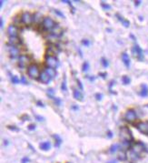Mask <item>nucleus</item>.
<instances>
[{"instance_id":"1","label":"nucleus","mask_w":148,"mask_h":163,"mask_svg":"<svg viewBox=\"0 0 148 163\" xmlns=\"http://www.w3.org/2000/svg\"><path fill=\"white\" fill-rule=\"evenodd\" d=\"M119 134H120V138L123 139V142L131 143V141L133 140L132 132L127 127H121L120 130H119Z\"/></svg>"},{"instance_id":"2","label":"nucleus","mask_w":148,"mask_h":163,"mask_svg":"<svg viewBox=\"0 0 148 163\" xmlns=\"http://www.w3.org/2000/svg\"><path fill=\"white\" fill-rule=\"evenodd\" d=\"M146 145L144 143H142V142H136V143H135L132 146L131 151L139 157L143 152L146 151Z\"/></svg>"},{"instance_id":"3","label":"nucleus","mask_w":148,"mask_h":163,"mask_svg":"<svg viewBox=\"0 0 148 163\" xmlns=\"http://www.w3.org/2000/svg\"><path fill=\"white\" fill-rule=\"evenodd\" d=\"M27 73L28 76L32 79H37L40 76V72H39V68L36 65L32 64L28 67L27 68Z\"/></svg>"},{"instance_id":"4","label":"nucleus","mask_w":148,"mask_h":163,"mask_svg":"<svg viewBox=\"0 0 148 163\" xmlns=\"http://www.w3.org/2000/svg\"><path fill=\"white\" fill-rule=\"evenodd\" d=\"M132 53L134 55V56H135V57H136L138 60H140V61H143L144 58H145V56H144V52H143L142 49H141L136 43H135V45H134V47H133V49H132Z\"/></svg>"},{"instance_id":"5","label":"nucleus","mask_w":148,"mask_h":163,"mask_svg":"<svg viewBox=\"0 0 148 163\" xmlns=\"http://www.w3.org/2000/svg\"><path fill=\"white\" fill-rule=\"evenodd\" d=\"M46 63H47V65L49 68H55L58 66V60L54 56H47V57H46Z\"/></svg>"},{"instance_id":"6","label":"nucleus","mask_w":148,"mask_h":163,"mask_svg":"<svg viewBox=\"0 0 148 163\" xmlns=\"http://www.w3.org/2000/svg\"><path fill=\"white\" fill-rule=\"evenodd\" d=\"M137 118V114L134 109H129L126 111L125 115H124V119L127 122H134Z\"/></svg>"},{"instance_id":"7","label":"nucleus","mask_w":148,"mask_h":163,"mask_svg":"<svg viewBox=\"0 0 148 163\" xmlns=\"http://www.w3.org/2000/svg\"><path fill=\"white\" fill-rule=\"evenodd\" d=\"M56 26L55 21L50 17H45L43 19V27L47 30H52L54 27Z\"/></svg>"},{"instance_id":"8","label":"nucleus","mask_w":148,"mask_h":163,"mask_svg":"<svg viewBox=\"0 0 148 163\" xmlns=\"http://www.w3.org/2000/svg\"><path fill=\"white\" fill-rule=\"evenodd\" d=\"M136 129L143 134L148 136V121H141L136 124Z\"/></svg>"},{"instance_id":"9","label":"nucleus","mask_w":148,"mask_h":163,"mask_svg":"<svg viewBox=\"0 0 148 163\" xmlns=\"http://www.w3.org/2000/svg\"><path fill=\"white\" fill-rule=\"evenodd\" d=\"M34 17L31 16V14L29 12H24L22 14V17H21V21L25 24V25H30L32 22H33V19Z\"/></svg>"},{"instance_id":"10","label":"nucleus","mask_w":148,"mask_h":163,"mask_svg":"<svg viewBox=\"0 0 148 163\" xmlns=\"http://www.w3.org/2000/svg\"><path fill=\"white\" fill-rule=\"evenodd\" d=\"M17 33H18V28L15 25H10L9 27H7V34H8L9 37H17Z\"/></svg>"},{"instance_id":"11","label":"nucleus","mask_w":148,"mask_h":163,"mask_svg":"<svg viewBox=\"0 0 148 163\" xmlns=\"http://www.w3.org/2000/svg\"><path fill=\"white\" fill-rule=\"evenodd\" d=\"M39 80H40V81L42 82V83H45V84H48L50 81H51V80H52V78L50 77L49 75L46 72V71H43V72H41L40 73V76H39Z\"/></svg>"},{"instance_id":"12","label":"nucleus","mask_w":148,"mask_h":163,"mask_svg":"<svg viewBox=\"0 0 148 163\" xmlns=\"http://www.w3.org/2000/svg\"><path fill=\"white\" fill-rule=\"evenodd\" d=\"M8 51H9V54L10 56L12 58H16L19 56V49L17 48V47H14V46H9L8 47Z\"/></svg>"},{"instance_id":"13","label":"nucleus","mask_w":148,"mask_h":163,"mask_svg":"<svg viewBox=\"0 0 148 163\" xmlns=\"http://www.w3.org/2000/svg\"><path fill=\"white\" fill-rule=\"evenodd\" d=\"M18 60H19V62H18V66H19L20 68H24L25 66L27 65V63H28V61H29V58H28V56H25V55H22V56H19Z\"/></svg>"},{"instance_id":"14","label":"nucleus","mask_w":148,"mask_h":163,"mask_svg":"<svg viewBox=\"0 0 148 163\" xmlns=\"http://www.w3.org/2000/svg\"><path fill=\"white\" fill-rule=\"evenodd\" d=\"M51 34H52L54 37H58L62 36V34H63V30H62V28L59 27L58 25H56L55 27L51 30Z\"/></svg>"},{"instance_id":"15","label":"nucleus","mask_w":148,"mask_h":163,"mask_svg":"<svg viewBox=\"0 0 148 163\" xmlns=\"http://www.w3.org/2000/svg\"><path fill=\"white\" fill-rule=\"evenodd\" d=\"M8 43H9L10 46L16 47V46L21 44V40H20L17 37H9V39H8Z\"/></svg>"},{"instance_id":"16","label":"nucleus","mask_w":148,"mask_h":163,"mask_svg":"<svg viewBox=\"0 0 148 163\" xmlns=\"http://www.w3.org/2000/svg\"><path fill=\"white\" fill-rule=\"evenodd\" d=\"M59 49L56 48L55 46H50L49 48L47 49V56H53V55H56L57 53H59Z\"/></svg>"},{"instance_id":"17","label":"nucleus","mask_w":148,"mask_h":163,"mask_svg":"<svg viewBox=\"0 0 148 163\" xmlns=\"http://www.w3.org/2000/svg\"><path fill=\"white\" fill-rule=\"evenodd\" d=\"M73 96L76 100H79V101H82L83 99H84V96L82 94V92L79 90V89H75L74 88V91H73Z\"/></svg>"},{"instance_id":"18","label":"nucleus","mask_w":148,"mask_h":163,"mask_svg":"<svg viewBox=\"0 0 148 163\" xmlns=\"http://www.w3.org/2000/svg\"><path fill=\"white\" fill-rule=\"evenodd\" d=\"M116 18L122 23V25H123V27H129V26H130V22L128 21V20H126V19H124L122 16H120L119 14H116Z\"/></svg>"},{"instance_id":"19","label":"nucleus","mask_w":148,"mask_h":163,"mask_svg":"<svg viewBox=\"0 0 148 163\" xmlns=\"http://www.w3.org/2000/svg\"><path fill=\"white\" fill-rule=\"evenodd\" d=\"M122 60H123L124 66L129 68V67H130V57H129V56H128L127 53L124 52V53L122 54Z\"/></svg>"},{"instance_id":"20","label":"nucleus","mask_w":148,"mask_h":163,"mask_svg":"<svg viewBox=\"0 0 148 163\" xmlns=\"http://www.w3.org/2000/svg\"><path fill=\"white\" fill-rule=\"evenodd\" d=\"M45 71H46V72L49 75L52 79H53V78H55V77L56 76V72H55V68H52L47 67V68H45Z\"/></svg>"},{"instance_id":"21","label":"nucleus","mask_w":148,"mask_h":163,"mask_svg":"<svg viewBox=\"0 0 148 163\" xmlns=\"http://www.w3.org/2000/svg\"><path fill=\"white\" fill-rule=\"evenodd\" d=\"M140 96L141 97H147L148 96V87L146 85H142L141 91H140Z\"/></svg>"},{"instance_id":"22","label":"nucleus","mask_w":148,"mask_h":163,"mask_svg":"<svg viewBox=\"0 0 148 163\" xmlns=\"http://www.w3.org/2000/svg\"><path fill=\"white\" fill-rule=\"evenodd\" d=\"M120 148H121V145H120V144H118V143L113 144V145L111 146V148H110V152H111V153H115V152H116L118 149H120Z\"/></svg>"},{"instance_id":"23","label":"nucleus","mask_w":148,"mask_h":163,"mask_svg":"<svg viewBox=\"0 0 148 163\" xmlns=\"http://www.w3.org/2000/svg\"><path fill=\"white\" fill-rule=\"evenodd\" d=\"M50 147H51V145H50V142H48V141H45V142H42L40 144V149H43V150H48Z\"/></svg>"},{"instance_id":"24","label":"nucleus","mask_w":148,"mask_h":163,"mask_svg":"<svg viewBox=\"0 0 148 163\" xmlns=\"http://www.w3.org/2000/svg\"><path fill=\"white\" fill-rule=\"evenodd\" d=\"M34 21L36 22V23H39L40 21H42V15L40 13H36L35 16H34Z\"/></svg>"},{"instance_id":"25","label":"nucleus","mask_w":148,"mask_h":163,"mask_svg":"<svg viewBox=\"0 0 148 163\" xmlns=\"http://www.w3.org/2000/svg\"><path fill=\"white\" fill-rule=\"evenodd\" d=\"M54 138L55 139V147H59L60 145H61V143H62V139H61V138L58 136V135H54Z\"/></svg>"},{"instance_id":"26","label":"nucleus","mask_w":148,"mask_h":163,"mask_svg":"<svg viewBox=\"0 0 148 163\" xmlns=\"http://www.w3.org/2000/svg\"><path fill=\"white\" fill-rule=\"evenodd\" d=\"M100 5H101L102 8L104 9V10H109V9H111V6L108 5V4H106V3L104 2V1H101V2H100Z\"/></svg>"},{"instance_id":"27","label":"nucleus","mask_w":148,"mask_h":163,"mask_svg":"<svg viewBox=\"0 0 148 163\" xmlns=\"http://www.w3.org/2000/svg\"><path fill=\"white\" fill-rule=\"evenodd\" d=\"M88 69H89V63L85 61L83 64V66H82V71L83 72H86V71H88Z\"/></svg>"},{"instance_id":"28","label":"nucleus","mask_w":148,"mask_h":163,"mask_svg":"<svg viewBox=\"0 0 148 163\" xmlns=\"http://www.w3.org/2000/svg\"><path fill=\"white\" fill-rule=\"evenodd\" d=\"M122 81H123V83L124 85H128V84H130L131 80H130L129 77H127V76H123V78H122Z\"/></svg>"},{"instance_id":"29","label":"nucleus","mask_w":148,"mask_h":163,"mask_svg":"<svg viewBox=\"0 0 148 163\" xmlns=\"http://www.w3.org/2000/svg\"><path fill=\"white\" fill-rule=\"evenodd\" d=\"M11 80L13 82V84H18L21 82V80H19L17 76H11Z\"/></svg>"},{"instance_id":"30","label":"nucleus","mask_w":148,"mask_h":163,"mask_svg":"<svg viewBox=\"0 0 148 163\" xmlns=\"http://www.w3.org/2000/svg\"><path fill=\"white\" fill-rule=\"evenodd\" d=\"M118 159H119L120 161H125V160H126V154H125L123 151L120 152L119 155H118Z\"/></svg>"},{"instance_id":"31","label":"nucleus","mask_w":148,"mask_h":163,"mask_svg":"<svg viewBox=\"0 0 148 163\" xmlns=\"http://www.w3.org/2000/svg\"><path fill=\"white\" fill-rule=\"evenodd\" d=\"M61 89L63 91H66L67 90V87H66V80L65 79L63 82H62V86H61Z\"/></svg>"},{"instance_id":"32","label":"nucleus","mask_w":148,"mask_h":163,"mask_svg":"<svg viewBox=\"0 0 148 163\" xmlns=\"http://www.w3.org/2000/svg\"><path fill=\"white\" fill-rule=\"evenodd\" d=\"M51 98H52V99L55 101V103L56 104V106H60V105H61V100H60L58 98H55V97H53V96H52Z\"/></svg>"},{"instance_id":"33","label":"nucleus","mask_w":148,"mask_h":163,"mask_svg":"<svg viewBox=\"0 0 148 163\" xmlns=\"http://www.w3.org/2000/svg\"><path fill=\"white\" fill-rule=\"evenodd\" d=\"M101 61H102V65L104 66V68H107V67H108L109 63H108V61H107L105 58H104V57H103V58L101 59Z\"/></svg>"},{"instance_id":"34","label":"nucleus","mask_w":148,"mask_h":163,"mask_svg":"<svg viewBox=\"0 0 148 163\" xmlns=\"http://www.w3.org/2000/svg\"><path fill=\"white\" fill-rule=\"evenodd\" d=\"M55 13L57 16H59V17H61L65 18V15H64L61 11H59V10H55Z\"/></svg>"},{"instance_id":"35","label":"nucleus","mask_w":148,"mask_h":163,"mask_svg":"<svg viewBox=\"0 0 148 163\" xmlns=\"http://www.w3.org/2000/svg\"><path fill=\"white\" fill-rule=\"evenodd\" d=\"M82 44H83L84 46L88 47V46L90 45V42H89V40H87V39H83V40H82Z\"/></svg>"},{"instance_id":"36","label":"nucleus","mask_w":148,"mask_h":163,"mask_svg":"<svg viewBox=\"0 0 148 163\" xmlns=\"http://www.w3.org/2000/svg\"><path fill=\"white\" fill-rule=\"evenodd\" d=\"M27 128H28L29 130H34L36 129V125H35V124H30Z\"/></svg>"},{"instance_id":"37","label":"nucleus","mask_w":148,"mask_h":163,"mask_svg":"<svg viewBox=\"0 0 148 163\" xmlns=\"http://www.w3.org/2000/svg\"><path fill=\"white\" fill-rule=\"evenodd\" d=\"M54 89L53 88H49V89H47V93H48V95H49V97H52V95L54 94Z\"/></svg>"},{"instance_id":"38","label":"nucleus","mask_w":148,"mask_h":163,"mask_svg":"<svg viewBox=\"0 0 148 163\" xmlns=\"http://www.w3.org/2000/svg\"><path fill=\"white\" fill-rule=\"evenodd\" d=\"M62 2H63V3H66V4H67V5H69L71 7H73V6H72V3H71L70 1H67V0H62Z\"/></svg>"},{"instance_id":"39","label":"nucleus","mask_w":148,"mask_h":163,"mask_svg":"<svg viewBox=\"0 0 148 163\" xmlns=\"http://www.w3.org/2000/svg\"><path fill=\"white\" fill-rule=\"evenodd\" d=\"M96 98H97V100H101V99H102V95L99 94V93H97V94H96Z\"/></svg>"},{"instance_id":"40","label":"nucleus","mask_w":148,"mask_h":163,"mask_svg":"<svg viewBox=\"0 0 148 163\" xmlns=\"http://www.w3.org/2000/svg\"><path fill=\"white\" fill-rule=\"evenodd\" d=\"M76 81H77V84H78V86H79L80 89H81V90H83V88H84V87H83V85H82V83L80 82V80H77Z\"/></svg>"},{"instance_id":"41","label":"nucleus","mask_w":148,"mask_h":163,"mask_svg":"<svg viewBox=\"0 0 148 163\" xmlns=\"http://www.w3.org/2000/svg\"><path fill=\"white\" fill-rule=\"evenodd\" d=\"M21 82H22V83H24V84H25V85H26V84H28V82H27V80H25V77H22V79H21Z\"/></svg>"},{"instance_id":"42","label":"nucleus","mask_w":148,"mask_h":163,"mask_svg":"<svg viewBox=\"0 0 148 163\" xmlns=\"http://www.w3.org/2000/svg\"><path fill=\"white\" fill-rule=\"evenodd\" d=\"M3 26H4V20H3V18L1 17V18H0V27L2 28Z\"/></svg>"},{"instance_id":"43","label":"nucleus","mask_w":148,"mask_h":163,"mask_svg":"<svg viewBox=\"0 0 148 163\" xmlns=\"http://www.w3.org/2000/svg\"><path fill=\"white\" fill-rule=\"evenodd\" d=\"M36 119H37L38 121H42V120L44 119V118H42V117H39V116H36Z\"/></svg>"},{"instance_id":"44","label":"nucleus","mask_w":148,"mask_h":163,"mask_svg":"<svg viewBox=\"0 0 148 163\" xmlns=\"http://www.w3.org/2000/svg\"><path fill=\"white\" fill-rule=\"evenodd\" d=\"M37 105H38L39 107H44V104H43L41 101H37Z\"/></svg>"},{"instance_id":"45","label":"nucleus","mask_w":148,"mask_h":163,"mask_svg":"<svg viewBox=\"0 0 148 163\" xmlns=\"http://www.w3.org/2000/svg\"><path fill=\"white\" fill-rule=\"evenodd\" d=\"M135 6H139V5L141 4V1H135Z\"/></svg>"},{"instance_id":"46","label":"nucleus","mask_w":148,"mask_h":163,"mask_svg":"<svg viewBox=\"0 0 148 163\" xmlns=\"http://www.w3.org/2000/svg\"><path fill=\"white\" fill-rule=\"evenodd\" d=\"M100 76H102L103 78H105V76H106V73H100Z\"/></svg>"},{"instance_id":"47","label":"nucleus","mask_w":148,"mask_h":163,"mask_svg":"<svg viewBox=\"0 0 148 163\" xmlns=\"http://www.w3.org/2000/svg\"><path fill=\"white\" fill-rule=\"evenodd\" d=\"M5 1H3V0H1L0 1V7H2V6H3V3H4Z\"/></svg>"},{"instance_id":"48","label":"nucleus","mask_w":148,"mask_h":163,"mask_svg":"<svg viewBox=\"0 0 148 163\" xmlns=\"http://www.w3.org/2000/svg\"><path fill=\"white\" fill-rule=\"evenodd\" d=\"M26 161H28V159H26V158H25V159L23 160V163H25Z\"/></svg>"},{"instance_id":"49","label":"nucleus","mask_w":148,"mask_h":163,"mask_svg":"<svg viewBox=\"0 0 148 163\" xmlns=\"http://www.w3.org/2000/svg\"><path fill=\"white\" fill-rule=\"evenodd\" d=\"M108 163H116V161H115V160H114V161H111L110 162H108Z\"/></svg>"},{"instance_id":"50","label":"nucleus","mask_w":148,"mask_h":163,"mask_svg":"<svg viewBox=\"0 0 148 163\" xmlns=\"http://www.w3.org/2000/svg\"><path fill=\"white\" fill-rule=\"evenodd\" d=\"M68 163H70V162H68Z\"/></svg>"},{"instance_id":"51","label":"nucleus","mask_w":148,"mask_h":163,"mask_svg":"<svg viewBox=\"0 0 148 163\" xmlns=\"http://www.w3.org/2000/svg\"><path fill=\"white\" fill-rule=\"evenodd\" d=\"M147 107H148V105H147Z\"/></svg>"}]
</instances>
